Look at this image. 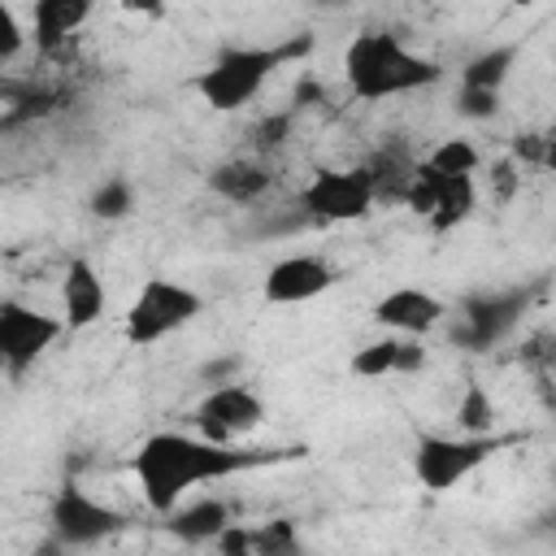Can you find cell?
I'll list each match as a JSON object with an SVG mask.
<instances>
[{"instance_id":"obj_1","label":"cell","mask_w":556,"mask_h":556,"mask_svg":"<svg viewBox=\"0 0 556 556\" xmlns=\"http://www.w3.org/2000/svg\"><path fill=\"white\" fill-rule=\"evenodd\" d=\"M265 456L256 452H239V447H222V443H208L200 434H182V430H156L139 443L135 452V482H139V495L152 513L169 517L195 486L204 482H222L239 469H252L261 465Z\"/></svg>"},{"instance_id":"obj_2","label":"cell","mask_w":556,"mask_h":556,"mask_svg":"<svg viewBox=\"0 0 556 556\" xmlns=\"http://www.w3.org/2000/svg\"><path fill=\"white\" fill-rule=\"evenodd\" d=\"M434 78H439V65L413 52L395 30H361L343 48V83L365 104L408 96L417 87H430Z\"/></svg>"},{"instance_id":"obj_3","label":"cell","mask_w":556,"mask_h":556,"mask_svg":"<svg viewBox=\"0 0 556 556\" xmlns=\"http://www.w3.org/2000/svg\"><path fill=\"white\" fill-rule=\"evenodd\" d=\"M200 313H204V295L195 287L165 278V274H152L130 295V304L122 313V334L130 348H156L161 339L187 330Z\"/></svg>"},{"instance_id":"obj_4","label":"cell","mask_w":556,"mask_h":556,"mask_svg":"<svg viewBox=\"0 0 556 556\" xmlns=\"http://www.w3.org/2000/svg\"><path fill=\"white\" fill-rule=\"evenodd\" d=\"M282 56H287L282 48H256V43L222 48L213 56V65L195 78V91L213 113H235L256 100V91L269 83V74L282 65Z\"/></svg>"},{"instance_id":"obj_5","label":"cell","mask_w":556,"mask_h":556,"mask_svg":"<svg viewBox=\"0 0 556 556\" xmlns=\"http://www.w3.org/2000/svg\"><path fill=\"white\" fill-rule=\"evenodd\" d=\"M500 439L491 434H417L413 443V478L430 495H443L460 486L469 473H478L495 456Z\"/></svg>"},{"instance_id":"obj_6","label":"cell","mask_w":556,"mask_h":556,"mask_svg":"<svg viewBox=\"0 0 556 556\" xmlns=\"http://www.w3.org/2000/svg\"><path fill=\"white\" fill-rule=\"evenodd\" d=\"M378 200V182L365 165L348 169H317L300 187V208L321 222H361Z\"/></svg>"},{"instance_id":"obj_7","label":"cell","mask_w":556,"mask_h":556,"mask_svg":"<svg viewBox=\"0 0 556 556\" xmlns=\"http://www.w3.org/2000/svg\"><path fill=\"white\" fill-rule=\"evenodd\" d=\"M265 426V400L248 387V382H222L208 387L195 404V430L208 443L235 447L239 439H248L252 430Z\"/></svg>"},{"instance_id":"obj_8","label":"cell","mask_w":556,"mask_h":556,"mask_svg":"<svg viewBox=\"0 0 556 556\" xmlns=\"http://www.w3.org/2000/svg\"><path fill=\"white\" fill-rule=\"evenodd\" d=\"M404 200H408L413 213H421L430 222V230L447 235L460 222H469V213L478 208V178H447V174H434L417 161L408 169Z\"/></svg>"},{"instance_id":"obj_9","label":"cell","mask_w":556,"mask_h":556,"mask_svg":"<svg viewBox=\"0 0 556 556\" xmlns=\"http://www.w3.org/2000/svg\"><path fill=\"white\" fill-rule=\"evenodd\" d=\"M48 521H52V534L61 547H91L122 530V513L113 504H104L96 491H87L83 482H65L52 495Z\"/></svg>"},{"instance_id":"obj_10","label":"cell","mask_w":556,"mask_h":556,"mask_svg":"<svg viewBox=\"0 0 556 556\" xmlns=\"http://www.w3.org/2000/svg\"><path fill=\"white\" fill-rule=\"evenodd\" d=\"M61 334H65L61 317L39 313L17 300L0 304V374H9V378L26 374Z\"/></svg>"},{"instance_id":"obj_11","label":"cell","mask_w":556,"mask_h":556,"mask_svg":"<svg viewBox=\"0 0 556 556\" xmlns=\"http://www.w3.org/2000/svg\"><path fill=\"white\" fill-rule=\"evenodd\" d=\"M334 287V265L317 252H291V256H278L265 278H261V295L265 304L274 308H295V304H308L317 295H326Z\"/></svg>"},{"instance_id":"obj_12","label":"cell","mask_w":556,"mask_h":556,"mask_svg":"<svg viewBox=\"0 0 556 556\" xmlns=\"http://www.w3.org/2000/svg\"><path fill=\"white\" fill-rule=\"evenodd\" d=\"M374 321L395 339H421L443 321V300L426 287H391L374 300Z\"/></svg>"},{"instance_id":"obj_13","label":"cell","mask_w":556,"mask_h":556,"mask_svg":"<svg viewBox=\"0 0 556 556\" xmlns=\"http://www.w3.org/2000/svg\"><path fill=\"white\" fill-rule=\"evenodd\" d=\"M109 308V287L100 269L87 256H74L61 274V326L65 330H87L104 317Z\"/></svg>"},{"instance_id":"obj_14","label":"cell","mask_w":556,"mask_h":556,"mask_svg":"<svg viewBox=\"0 0 556 556\" xmlns=\"http://www.w3.org/2000/svg\"><path fill=\"white\" fill-rule=\"evenodd\" d=\"M421 365H426V348H421V339H395V334H387V339H374V343L356 348V352H352V361H348V369H352L356 378L417 374Z\"/></svg>"},{"instance_id":"obj_15","label":"cell","mask_w":556,"mask_h":556,"mask_svg":"<svg viewBox=\"0 0 556 556\" xmlns=\"http://www.w3.org/2000/svg\"><path fill=\"white\" fill-rule=\"evenodd\" d=\"M87 17H91V4H87V0H39V4L30 9L35 43H39V48H56V43H65Z\"/></svg>"},{"instance_id":"obj_16","label":"cell","mask_w":556,"mask_h":556,"mask_svg":"<svg viewBox=\"0 0 556 556\" xmlns=\"http://www.w3.org/2000/svg\"><path fill=\"white\" fill-rule=\"evenodd\" d=\"M208 187H213L217 195L235 200V204H248V200H256V195L269 187V174H265L261 165H252V161H226V165H217V169L208 174Z\"/></svg>"},{"instance_id":"obj_17","label":"cell","mask_w":556,"mask_h":556,"mask_svg":"<svg viewBox=\"0 0 556 556\" xmlns=\"http://www.w3.org/2000/svg\"><path fill=\"white\" fill-rule=\"evenodd\" d=\"M421 165L434 169V174H447V178H478L482 152H478L465 135H452V139H439V143L421 156Z\"/></svg>"},{"instance_id":"obj_18","label":"cell","mask_w":556,"mask_h":556,"mask_svg":"<svg viewBox=\"0 0 556 556\" xmlns=\"http://www.w3.org/2000/svg\"><path fill=\"white\" fill-rule=\"evenodd\" d=\"M174 530L187 534V539H217L226 526H230V513L222 500H204V504H191V508H174Z\"/></svg>"},{"instance_id":"obj_19","label":"cell","mask_w":556,"mask_h":556,"mask_svg":"<svg viewBox=\"0 0 556 556\" xmlns=\"http://www.w3.org/2000/svg\"><path fill=\"white\" fill-rule=\"evenodd\" d=\"M456 421H460V434H491V426H495V404H491L486 387H478V382L465 387V395H460V404H456Z\"/></svg>"},{"instance_id":"obj_20","label":"cell","mask_w":556,"mask_h":556,"mask_svg":"<svg viewBox=\"0 0 556 556\" xmlns=\"http://www.w3.org/2000/svg\"><path fill=\"white\" fill-rule=\"evenodd\" d=\"M513 61V48H500V52H486L469 65L465 74V91H478V96H495L500 78H504V65Z\"/></svg>"},{"instance_id":"obj_21","label":"cell","mask_w":556,"mask_h":556,"mask_svg":"<svg viewBox=\"0 0 556 556\" xmlns=\"http://www.w3.org/2000/svg\"><path fill=\"white\" fill-rule=\"evenodd\" d=\"M130 208H135V191H130L126 178H109V182L96 187V195H91V213L104 217V222H117V217H126Z\"/></svg>"},{"instance_id":"obj_22","label":"cell","mask_w":556,"mask_h":556,"mask_svg":"<svg viewBox=\"0 0 556 556\" xmlns=\"http://www.w3.org/2000/svg\"><path fill=\"white\" fill-rule=\"evenodd\" d=\"M26 26H22V17H17V9L13 4H0V65H9L13 56H22V48H26Z\"/></svg>"},{"instance_id":"obj_23","label":"cell","mask_w":556,"mask_h":556,"mask_svg":"<svg viewBox=\"0 0 556 556\" xmlns=\"http://www.w3.org/2000/svg\"><path fill=\"white\" fill-rule=\"evenodd\" d=\"M213 543L222 556H256V530H243V526H226Z\"/></svg>"}]
</instances>
